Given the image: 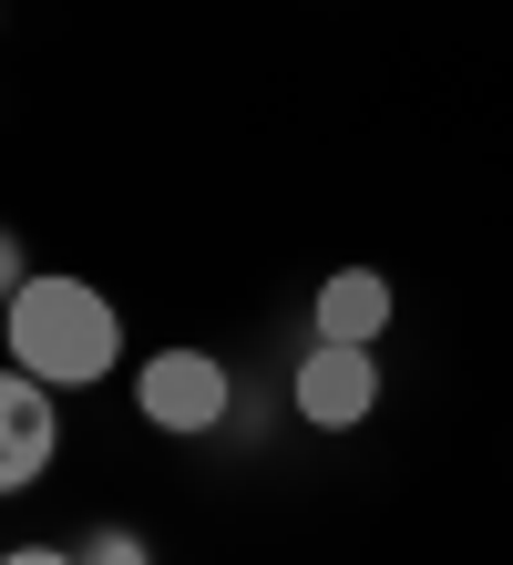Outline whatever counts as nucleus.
Here are the masks:
<instances>
[{
  "instance_id": "1",
  "label": "nucleus",
  "mask_w": 513,
  "mask_h": 565,
  "mask_svg": "<svg viewBox=\"0 0 513 565\" xmlns=\"http://www.w3.org/2000/svg\"><path fill=\"white\" fill-rule=\"evenodd\" d=\"M0 350H11L31 381H52V391H93V381H114V360H124V319H114V298L93 278L31 268L21 298L0 309Z\"/></svg>"
},
{
  "instance_id": "2",
  "label": "nucleus",
  "mask_w": 513,
  "mask_h": 565,
  "mask_svg": "<svg viewBox=\"0 0 513 565\" xmlns=\"http://www.w3.org/2000/svg\"><path fill=\"white\" fill-rule=\"evenodd\" d=\"M133 412L154 431H175V443H195V431H216L236 412V381H226L216 350H154L145 371H133Z\"/></svg>"
},
{
  "instance_id": "3",
  "label": "nucleus",
  "mask_w": 513,
  "mask_h": 565,
  "mask_svg": "<svg viewBox=\"0 0 513 565\" xmlns=\"http://www.w3.org/2000/svg\"><path fill=\"white\" fill-rule=\"evenodd\" d=\"M288 402H298L308 431H360L370 412H381V350H360V340H308Z\"/></svg>"
},
{
  "instance_id": "4",
  "label": "nucleus",
  "mask_w": 513,
  "mask_h": 565,
  "mask_svg": "<svg viewBox=\"0 0 513 565\" xmlns=\"http://www.w3.org/2000/svg\"><path fill=\"white\" fill-rule=\"evenodd\" d=\"M62 462V391L31 381L21 360H0V504L31 493Z\"/></svg>"
},
{
  "instance_id": "5",
  "label": "nucleus",
  "mask_w": 513,
  "mask_h": 565,
  "mask_svg": "<svg viewBox=\"0 0 513 565\" xmlns=\"http://www.w3.org/2000/svg\"><path fill=\"white\" fill-rule=\"evenodd\" d=\"M308 329H319V340L381 350V329H391V278H381V268H329V278H319V309H308Z\"/></svg>"
},
{
  "instance_id": "6",
  "label": "nucleus",
  "mask_w": 513,
  "mask_h": 565,
  "mask_svg": "<svg viewBox=\"0 0 513 565\" xmlns=\"http://www.w3.org/2000/svg\"><path fill=\"white\" fill-rule=\"evenodd\" d=\"M73 555H83V565H154V545L133 535V524H93V535H83Z\"/></svg>"
},
{
  "instance_id": "7",
  "label": "nucleus",
  "mask_w": 513,
  "mask_h": 565,
  "mask_svg": "<svg viewBox=\"0 0 513 565\" xmlns=\"http://www.w3.org/2000/svg\"><path fill=\"white\" fill-rule=\"evenodd\" d=\"M21 278H31V268H21V237H11V226H0V309H11V298H21Z\"/></svg>"
},
{
  "instance_id": "8",
  "label": "nucleus",
  "mask_w": 513,
  "mask_h": 565,
  "mask_svg": "<svg viewBox=\"0 0 513 565\" xmlns=\"http://www.w3.org/2000/svg\"><path fill=\"white\" fill-rule=\"evenodd\" d=\"M0 565H83V555H73V545H11Z\"/></svg>"
}]
</instances>
